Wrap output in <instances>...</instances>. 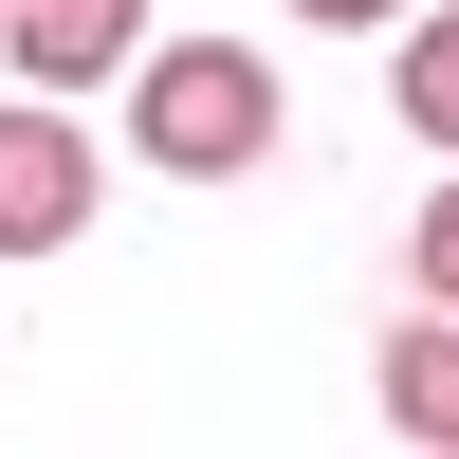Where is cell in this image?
Here are the masks:
<instances>
[{
	"label": "cell",
	"mask_w": 459,
	"mask_h": 459,
	"mask_svg": "<svg viewBox=\"0 0 459 459\" xmlns=\"http://www.w3.org/2000/svg\"><path fill=\"white\" fill-rule=\"evenodd\" d=\"M129 147L166 184H239L257 147H276V56H239V37H166V56H147L129 37Z\"/></svg>",
	"instance_id": "cell-1"
},
{
	"label": "cell",
	"mask_w": 459,
	"mask_h": 459,
	"mask_svg": "<svg viewBox=\"0 0 459 459\" xmlns=\"http://www.w3.org/2000/svg\"><path fill=\"white\" fill-rule=\"evenodd\" d=\"M147 0H0V56L37 74V92H92V74H129Z\"/></svg>",
	"instance_id": "cell-3"
},
{
	"label": "cell",
	"mask_w": 459,
	"mask_h": 459,
	"mask_svg": "<svg viewBox=\"0 0 459 459\" xmlns=\"http://www.w3.org/2000/svg\"><path fill=\"white\" fill-rule=\"evenodd\" d=\"M386 423L404 441H459V313H441V294H423V331L386 350Z\"/></svg>",
	"instance_id": "cell-4"
},
{
	"label": "cell",
	"mask_w": 459,
	"mask_h": 459,
	"mask_svg": "<svg viewBox=\"0 0 459 459\" xmlns=\"http://www.w3.org/2000/svg\"><path fill=\"white\" fill-rule=\"evenodd\" d=\"M404 129H423V147H459V0L404 37Z\"/></svg>",
	"instance_id": "cell-5"
},
{
	"label": "cell",
	"mask_w": 459,
	"mask_h": 459,
	"mask_svg": "<svg viewBox=\"0 0 459 459\" xmlns=\"http://www.w3.org/2000/svg\"><path fill=\"white\" fill-rule=\"evenodd\" d=\"M74 221H92V129L56 92H19L0 110V257H56Z\"/></svg>",
	"instance_id": "cell-2"
},
{
	"label": "cell",
	"mask_w": 459,
	"mask_h": 459,
	"mask_svg": "<svg viewBox=\"0 0 459 459\" xmlns=\"http://www.w3.org/2000/svg\"><path fill=\"white\" fill-rule=\"evenodd\" d=\"M404 257H423V294H441V313H459V184H441V203H423V239H404Z\"/></svg>",
	"instance_id": "cell-6"
},
{
	"label": "cell",
	"mask_w": 459,
	"mask_h": 459,
	"mask_svg": "<svg viewBox=\"0 0 459 459\" xmlns=\"http://www.w3.org/2000/svg\"><path fill=\"white\" fill-rule=\"evenodd\" d=\"M294 19H404V0H294Z\"/></svg>",
	"instance_id": "cell-7"
}]
</instances>
